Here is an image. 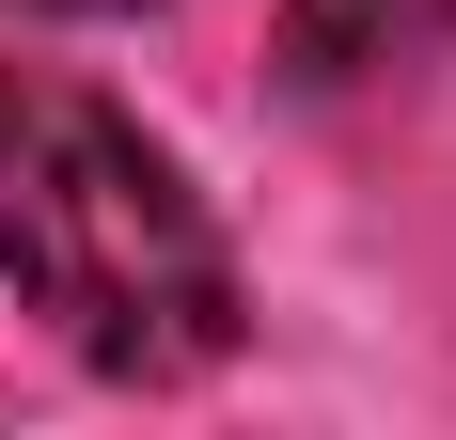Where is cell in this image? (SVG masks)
Wrapping results in <instances>:
<instances>
[{
    "mask_svg": "<svg viewBox=\"0 0 456 440\" xmlns=\"http://www.w3.org/2000/svg\"><path fill=\"white\" fill-rule=\"evenodd\" d=\"M32 16H158V0H32Z\"/></svg>",
    "mask_w": 456,
    "mask_h": 440,
    "instance_id": "3957f363",
    "label": "cell"
},
{
    "mask_svg": "<svg viewBox=\"0 0 456 440\" xmlns=\"http://www.w3.org/2000/svg\"><path fill=\"white\" fill-rule=\"evenodd\" d=\"M441 32H456V0H283V79L346 94V79H378V63H410Z\"/></svg>",
    "mask_w": 456,
    "mask_h": 440,
    "instance_id": "7a4b0ae2",
    "label": "cell"
},
{
    "mask_svg": "<svg viewBox=\"0 0 456 440\" xmlns=\"http://www.w3.org/2000/svg\"><path fill=\"white\" fill-rule=\"evenodd\" d=\"M0 79H16V63H0Z\"/></svg>",
    "mask_w": 456,
    "mask_h": 440,
    "instance_id": "277c9868",
    "label": "cell"
},
{
    "mask_svg": "<svg viewBox=\"0 0 456 440\" xmlns=\"http://www.w3.org/2000/svg\"><path fill=\"white\" fill-rule=\"evenodd\" d=\"M0 283L126 394L221 378L252 299H236L221 205L174 174V142H142L79 79H0Z\"/></svg>",
    "mask_w": 456,
    "mask_h": 440,
    "instance_id": "6da1fadb",
    "label": "cell"
}]
</instances>
